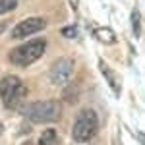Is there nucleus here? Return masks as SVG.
Masks as SVG:
<instances>
[{
	"label": "nucleus",
	"instance_id": "17",
	"mask_svg": "<svg viewBox=\"0 0 145 145\" xmlns=\"http://www.w3.org/2000/svg\"><path fill=\"white\" fill-rule=\"evenodd\" d=\"M2 130H4V126H2V122H0V134H2Z\"/></svg>",
	"mask_w": 145,
	"mask_h": 145
},
{
	"label": "nucleus",
	"instance_id": "13",
	"mask_svg": "<svg viewBox=\"0 0 145 145\" xmlns=\"http://www.w3.org/2000/svg\"><path fill=\"white\" fill-rule=\"evenodd\" d=\"M62 35H64V37H76L78 31H76L74 25H70V27H64V29H62Z\"/></svg>",
	"mask_w": 145,
	"mask_h": 145
},
{
	"label": "nucleus",
	"instance_id": "8",
	"mask_svg": "<svg viewBox=\"0 0 145 145\" xmlns=\"http://www.w3.org/2000/svg\"><path fill=\"white\" fill-rule=\"evenodd\" d=\"M93 35L103 45H114L116 43V35H114V31L110 27H97V29H93Z\"/></svg>",
	"mask_w": 145,
	"mask_h": 145
},
{
	"label": "nucleus",
	"instance_id": "1",
	"mask_svg": "<svg viewBox=\"0 0 145 145\" xmlns=\"http://www.w3.org/2000/svg\"><path fill=\"white\" fill-rule=\"evenodd\" d=\"M22 114L35 124L58 122L62 116V105L56 101H39V103H31V105L23 106Z\"/></svg>",
	"mask_w": 145,
	"mask_h": 145
},
{
	"label": "nucleus",
	"instance_id": "15",
	"mask_svg": "<svg viewBox=\"0 0 145 145\" xmlns=\"http://www.w3.org/2000/svg\"><path fill=\"white\" fill-rule=\"evenodd\" d=\"M139 141H141V145H145V134L143 132H139Z\"/></svg>",
	"mask_w": 145,
	"mask_h": 145
},
{
	"label": "nucleus",
	"instance_id": "3",
	"mask_svg": "<svg viewBox=\"0 0 145 145\" xmlns=\"http://www.w3.org/2000/svg\"><path fill=\"white\" fill-rule=\"evenodd\" d=\"M25 95H27V89L16 76H8V78L0 79V99L6 108H10V110L20 108Z\"/></svg>",
	"mask_w": 145,
	"mask_h": 145
},
{
	"label": "nucleus",
	"instance_id": "18",
	"mask_svg": "<svg viewBox=\"0 0 145 145\" xmlns=\"http://www.w3.org/2000/svg\"><path fill=\"white\" fill-rule=\"evenodd\" d=\"M23 145H33V143H31V141H27V143H23Z\"/></svg>",
	"mask_w": 145,
	"mask_h": 145
},
{
	"label": "nucleus",
	"instance_id": "4",
	"mask_svg": "<svg viewBox=\"0 0 145 145\" xmlns=\"http://www.w3.org/2000/svg\"><path fill=\"white\" fill-rule=\"evenodd\" d=\"M99 130V118H97V112L91 110V108H85L78 114L76 118V124H74V130H72V135L74 139L79 141V143H85V141H91L93 135L97 134Z\"/></svg>",
	"mask_w": 145,
	"mask_h": 145
},
{
	"label": "nucleus",
	"instance_id": "6",
	"mask_svg": "<svg viewBox=\"0 0 145 145\" xmlns=\"http://www.w3.org/2000/svg\"><path fill=\"white\" fill-rule=\"evenodd\" d=\"M72 74H74V60L72 58H60L52 64L50 72H48V78L56 85H64L72 78Z\"/></svg>",
	"mask_w": 145,
	"mask_h": 145
},
{
	"label": "nucleus",
	"instance_id": "7",
	"mask_svg": "<svg viewBox=\"0 0 145 145\" xmlns=\"http://www.w3.org/2000/svg\"><path fill=\"white\" fill-rule=\"evenodd\" d=\"M99 68H101V72H103V78L106 79V83H108V87H110V89L114 91V95L118 97V95H120V79H118V76L112 72V68H108V64H106L105 60H99Z\"/></svg>",
	"mask_w": 145,
	"mask_h": 145
},
{
	"label": "nucleus",
	"instance_id": "9",
	"mask_svg": "<svg viewBox=\"0 0 145 145\" xmlns=\"http://www.w3.org/2000/svg\"><path fill=\"white\" fill-rule=\"evenodd\" d=\"M62 95H64V101H66L68 105H76V103H78V97H79V85L78 83L68 85Z\"/></svg>",
	"mask_w": 145,
	"mask_h": 145
},
{
	"label": "nucleus",
	"instance_id": "2",
	"mask_svg": "<svg viewBox=\"0 0 145 145\" xmlns=\"http://www.w3.org/2000/svg\"><path fill=\"white\" fill-rule=\"evenodd\" d=\"M46 48V43L43 39H35V41H29V43H23V45L12 48L8 58L14 66H29L33 64L35 60H39L43 52Z\"/></svg>",
	"mask_w": 145,
	"mask_h": 145
},
{
	"label": "nucleus",
	"instance_id": "10",
	"mask_svg": "<svg viewBox=\"0 0 145 145\" xmlns=\"http://www.w3.org/2000/svg\"><path fill=\"white\" fill-rule=\"evenodd\" d=\"M39 143L41 145H56L58 143V134H56V130H45V132L41 134Z\"/></svg>",
	"mask_w": 145,
	"mask_h": 145
},
{
	"label": "nucleus",
	"instance_id": "5",
	"mask_svg": "<svg viewBox=\"0 0 145 145\" xmlns=\"http://www.w3.org/2000/svg\"><path fill=\"white\" fill-rule=\"evenodd\" d=\"M45 27H46L45 18H39V16L27 18V20L20 22L16 27H14L12 37H14V39H23V37H29V35H35V33H39V31H43Z\"/></svg>",
	"mask_w": 145,
	"mask_h": 145
},
{
	"label": "nucleus",
	"instance_id": "11",
	"mask_svg": "<svg viewBox=\"0 0 145 145\" xmlns=\"http://www.w3.org/2000/svg\"><path fill=\"white\" fill-rule=\"evenodd\" d=\"M132 27H134L135 37H141V16H139L137 8H134V12H132Z\"/></svg>",
	"mask_w": 145,
	"mask_h": 145
},
{
	"label": "nucleus",
	"instance_id": "14",
	"mask_svg": "<svg viewBox=\"0 0 145 145\" xmlns=\"http://www.w3.org/2000/svg\"><path fill=\"white\" fill-rule=\"evenodd\" d=\"M68 2H70L72 10H78V8H79V0H68Z\"/></svg>",
	"mask_w": 145,
	"mask_h": 145
},
{
	"label": "nucleus",
	"instance_id": "12",
	"mask_svg": "<svg viewBox=\"0 0 145 145\" xmlns=\"http://www.w3.org/2000/svg\"><path fill=\"white\" fill-rule=\"evenodd\" d=\"M20 4V0H0V14H8L16 10V6Z\"/></svg>",
	"mask_w": 145,
	"mask_h": 145
},
{
	"label": "nucleus",
	"instance_id": "16",
	"mask_svg": "<svg viewBox=\"0 0 145 145\" xmlns=\"http://www.w3.org/2000/svg\"><path fill=\"white\" fill-rule=\"evenodd\" d=\"M4 29H6V25H4V22H0V33H2Z\"/></svg>",
	"mask_w": 145,
	"mask_h": 145
}]
</instances>
